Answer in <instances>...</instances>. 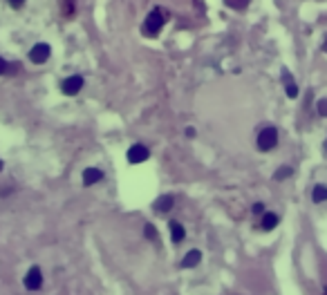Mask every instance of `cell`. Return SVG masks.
<instances>
[{
    "label": "cell",
    "instance_id": "6da1fadb",
    "mask_svg": "<svg viewBox=\"0 0 327 295\" xmlns=\"http://www.w3.org/2000/svg\"><path fill=\"white\" fill-rule=\"evenodd\" d=\"M164 25H166V11H162V9H152L150 14L146 16L141 32H144L148 38H155V36L164 29Z\"/></svg>",
    "mask_w": 327,
    "mask_h": 295
},
{
    "label": "cell",
    "instance_id": "7a4b0ae2",
    "mask_svg": "<svg viewBox=\"0 0 327 295\" xmlns=\"http://www.w3.org/2000/svg\"><path fill=\"white\" fill-rule=\"evenodd\" d=\"M276 143H278V130L276 128H264V130L258 134V148H260L262 152H269V150H274Z\"/></svg>",
    "mask_w": 327,
    "mask_h": 295
},
{
    "label": "cell",
    "instance_id": "3957f363",
    "mask_svg": "<svg viewBox=\"0 0 327 295\" xmlns=\"http://www.w3.org/2000/svg\"><path fill=\"white\" fill-rule=\"evenodd\" d=\"M52 56V49H49L47 43H36V45L29 49V60L36 65H43V63H47V58Z\"/></svg>",
    "mask_w": 327,
    "mask_h": 295
},
{
    "label": "cell",
    "instance_id": "277c9868",
    "mask_svg": "<svg viewBox=\"0 0 327 295\" xmlns=\"http://www.w3.org/2000/svg\"><path fill=\"white\" fill-rule=\"evenodd\" d=\"M83 88V76H79V74H74V76H67L63 83H61V90H63V94L67 96H74L79 94Z\"/></svg>",
    "mask_w": 327,
    "mask_h": 295
},
{
    "label": "cell",
    "instance_id": "5b68a950",
    "mask_svg": "<svg viewBox=\"0 0 327 295\" xmlns=\"http://www.w3.org/2000/svg\"><path fill=\"white\" fill-rule=\"evenodd\" d=\"M148 157H150V152H148V148L144 143H134L128 150V161L130 163H144Z\"/></svg>",
    "mask_w": 327,
    "mask_h": 295
},
{
    "label": "cell",
    "instance_id": "8992f818",
    "mask_svg": "<svg viewBox=\"0 0 327 295\" xmlns=\"http://www.w3.org/2000/svg\"><path fill=\"white\" fill-rule=\"evenodd\" d=\"M43 284V273L39 266H32L29 268V273L25 275V288H29V291H39Z\"/></svg>",
    "mask_w": 327,
    "mask_h": 295
},
{
    "label": "cell",
    "instance_id": "52a82bcc",
    "mask_svg": "<svg viewBox=\"0 0 327 295\" xmlns=\"http://www.w3.org/2000/svg\"><path fill=\"white\" fill-rule=\"evenodd\" d=\"M152 206H155V213H168L170 208L175 206V197H172V195H164V197H159Z\"/></svg>",
    "mask_w": 327,
    "mask_h": 295
},
{
    "label": "cell",
    "instance_id": "ba28073f",
    "mask_svg": "<svg viewBox=\"0 0 327 295\" xmlns=\"http://www.w3.org/2000/svg\"><path fill=\"white\" fill-rule=\"evenodd\" d=\"M101 179H103V172L99 170V168H88V170H83V183H85V186L99 183Z\"/></svg>",
    "mask_w": 327,
    "mask_h": 295
},
{
    "label": "cell",
    "instance_id": "9c48e42d",
    "mask_svg": "<svg viewBox=\"0 0 327 295\" xmlns=\"http://www.w3.org/2000/svg\"><path fill=\"white\" fill-rule=\"evenodd\" d=\"M168 226H170V237H172V242H175V244H180L182 239L186 237V230H184V226L180 224V221H175V219H172Z\"/></svg>",
    "mask_w": 327,
    "mask_h": 295
},
{
    "label": "cell",
    "instance_id": "30bf717a",
    "mask_svg": "<svg viewBox=\"0 0 327 295\" xmlns=\"http://www.w3.org/2000/svg\"><path fill=\"white\" fill-rule=\"evenodd\" d=\"M200 260H202L200 250H190V253H186V257L182 260V268H193V266L200 264Z\"/></svg>",
    "mask_w": 327,
    "mask_h": 295
},
{
    "label": "cell",
    "instance_id": "8fae6325",
    "mask_svg": "<svg viewBox=\"0 0 327 295\" xmlns=\"http://www.w3.org/2000/svg\"><path fill=\"white\" fill-rule=\"evenodd\" d=\"M276 224H278V215L264 213V217H262V228H264V230H271V228H276Z\"/></svg>",
    "mask_w": 327,
    "mask_h": 295
},
{
    "label": "cell",
    "instance_id": "7c38bea8",
    "mask_svg": "<svg viewBox=\"0 0 327 295\" xmlns=\"http://www.w3.org/2000/svg\"><path fill=\"white\" fill-rule=\"evenodd\" d=\"M312 199L316 201V204H320V201H327V186H314Z\"/></svg>",
    "mask_w": 327,
    "mask_h": 295
},
{
    "label": "cell",
    "instance_id": "4fadbf2b",
    "mask_svg": "<svg viewBox=\"0 0 327 295\" xmlns=\"http://www.w3.org/2000/svg\"><path fill=\"white\" fill-rule=\"evenodd\" d=\"M285 88H287V96H289V98H296V96H298V88L294 85L292 76H289L287 72H285Z\"/></svg>",
    "mask_w": 327,
    "mask_h": 295
},
{
    "label": "cell",
    "instance_id": "5bb4252c",
    "mask_svg": "<svg viewBox=\"0 0 327 295\" xmlns=\"http://www.w3.org/2000/svg\"><path fill=\"white\" fill-rule=\"evenodd\" d=\"M144 235H146L148 239H150V242H157V230H155V226H152V224H146Z\"/></svg>",
    "mask_w": 327,
    "mask_h": 295
},
{
    "label": "cell",
    "instance_id": "9a60e30c",
    "mask_svg": "<svg viewBox=\"0 0 327 295\" xmlns=\"http://www.w3.org/2000/svg\"><path fill=\"white\" fill-rule=\"evenodd\" d=\"M289 175H292V168H287V165H285V168H280L278 172H276L274 179H276V181H280V179H287Z\"/></svg>",
    "mask_w": 327,
    "mask_h": 295
},
{
    "label": "cell",
    "instance_id": "2e32d148",
    "mask_svg": "<svg viewBox=\"0 0 327 295\" xmlns=\"http://www.w3.org/2000/svg\"><path fill=\"white\" fill-rule=\"evenodd\" d=\"M246 3H249V0H226V5H229V7H236V9L246 7Z\"/></svg>",
    "mask_w": 327,
    "mask_h": 295
},
{
    "label": "cell",
    "instance_id": "e0dca14e",
    "mask_svg": "<svg viewBox=\"0 0 327 295\" xmlns=\"http://www.w3.org/2000/svg\"><path fill=\"white\" fill-rule=\"evenodd\" d=\"M318 114L327 116V98H320V101H318Z\"/></svg>",
    "mask_w": 327,
    "mask_h": 295
},
{
    "label": "cell",
    "instance_id": "ac0fdd59",
    "mask_svg": "<svg viewBox=\"0 0 327 295\" xmlns=\"http://www.w3.org/2000/svg\"><path fill=\"white\" fill-rule=\"evenodd\" d=\"M16 72H21V65H18V63H7V74H9V76H14Z\"/></svg>",
    "mask_w": 327,
    "mask_h": 295
},
{
    "label": "cell",
    "instance_id": "d6986e66",
    "mask_svg": "<svg viewBox=\"0 0 327 295\" xmlns=\"http://www.w3.org/2000/svg\"><path fill=\"white\" fill-rule=\"evenodd\" d=\"M9 5H11L14 9H21L23 5H25V0H9Z\"/></svg>",
    "mask_w": 327,
    "mask_h": 295
},
{
    "label": "cell",
    "instance_id": "ffe728a7",
    "mask_svg": "<svg viewBox=\"0 0 327 295\" xmlns=\"http://www.w3.org/2000/svg\"><path fill=\"white\" fill-rule=\"evenodd\" d=\"M3 74H7V60L0 58V76H3Z\"/></svg>",
    "mask_w": 327,
    "mask_h": 295
},
{
    "label": "cell",
    "instance_id": "44dd1931",
    "mask_svg": "<svg viewBox=\"0 0 327 295\" xmlns=\"http://www.w3.org/2000/svg\"><path fill=\"white\" fill-rule=\"evenodd\" d=\"M262 210H264V206H262V204H254V213H256V215H260Z\"/></svg>",
    "mask_w": 327,
    "mask_h": 295
},
{
    "label": "cell",
    "instance_id": "7402d4cb",
    "mask_svg": "<svg viewBox=\"0 0 327 295\" xmlns=\"http://www.w3.org/2000/svg\"><path fill=\"white\" fill-rule=\"evenodd\" d=\"M186 137H188V139L195 137V130H193V128H188V130H186Z\"/></svg>",
    "mask_w": 327,
    "mask_h": 295
},
{
    "label": "cell",
    "instance_id": "603a6c76",
    "mask_svg": "<svg viewBox=\"0 0 327 295\" xmlns=\"http://www.w3.org/2000/svg\"><path fill=\"white\" fill-rule=\"evenodd\" d=\"M0 170H3V161H0Z\"/></svg>",
    "mask_w": 327,
    "mask_h": 295
},
{
    "label": "cell",
    "instance_id": "cb8c5ba5",
    "mask_svg": "<svg viewBox=\"0 0 327 295\" xmlns=\"http://www.w3.org/2000/svg\"><path fill=\"white\" fill-rule=\"evenodd\" d=\"M325 52H327V43H325Z\"/></svg>",
    "mask_w": 327,
    "mask_h": 295
},
{
    "label": "cell",
    "instance_id": "d4e9b609",
    "mask_svg": "<svg viewBox=\"0 0 327 295\" xmlns=\"http://www.w3.org/2000/svg\"><path fill=\"white\" fill-rule=\"evenodd\" d=\"M325 150H327V141H325Z\"/></svg>",
    "mask_w": 327,
    "mask_h": 295
},
{
    "label": "cell",
    "instance_id": "484cf974",
    "mask_svg": "<svg viewBox=\"0 0 327 295\" xmlns=\"http://www.w3.org/2000/svg\"><path fill=\"white\" fill-rule=\"evenodd\" d=\"M325 295H327V291H325Z\"/></svg>",
    "mask_w": 327,
    "mask_h": 295
}]
</instances>
